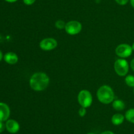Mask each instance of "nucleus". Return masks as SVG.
<instances>
[{"instance_id": "obj_1", "label": "nucleus", "mask_w": 134, "mask_h": 134, "mask_svg": "<svg viewBox=\"0 0 134 134\" xmlns=\"http://www.w3.org/2000/svg\"><path fill=\"white\" fill-rule=\"evenodd\" d=\"M49 77L44 72H35L30 79V87L36 91H41L46 89L49 85Z\"/></svg>"}, {"instance_id": "obj_2", "label": "nucleus", "mask_w": 134, "mask_h": 134, "mask_svg": "<svg viewBox=\"0 0 134 134\" xmlns=\"http://www.w3.org/2000/svg\"><path fill=\"white\" fill-rule=\"evenodd\" d=\"M96 95L99 102L105 105L113 102L115 98L113 90L111 87L107 85L101 86L97 91Z\"/></svg>"}, {"instance_id": "obj_3", "label": "nucleus", "mask_w": 134, "mask_h": 134, "mask_svg": "<svg viewBox=\"0 0 134 134\" xmlns=\"http://www.w3.org/2000/svg\"><path fill=\"white\" fill-rule=\"evenodd\" d=\"M77 100H78L79 103L82 107H85L86 109L91 106L92 104V95L89 91L83 89V90H81L78 94Z\"/></svg>"}, {"instance_id": "obj_4", "label": "nucleus", "mask_w": 134, "mask_h": 134, "mask_svg": "<svg viewBox=\"0 0 134 134\" xmlns=\"http://www.w3.org/2000/svg\"><path fill=\"white\" fill-rule=\"evenodd\" d=\"M114 69L119 76H124L129 71V64L124 59H119L114 64Z\"/></svg>"}, {"instance_id": "obj_5", "label": "nucleus", "mask_w": 134, "mask_h": 134, "mask_svg": "<svg viewBox=\"0 0 134 134\" xmlns=\"http://www.w3.org/2000/svg\"><path fill=\"white\" fill-rule=\"evenodd\" d=\"M65 30L69 35H76L82 30V24L77 20H71L66 23Z\"/></svg>"}, {"instance_id": "obj_6", "label": "nucleus", "mask_w": 134, "mask_h": 134, "mask_svg": "<svg viewBox=\"0 0 134 134\" xmlns=\"http://www.w3.org/2000/svg\"><path fill=\"white\" fill-rule=\"evenodd\" d=\"M132 51H133V49H132V46L126 43L119 45L115 49V53L116 55L122 59L127 58L130 56L132 54Z\"/></svg>"}, {"instance_id": "obj_7", "label": "nucleus", "mask_w": 134, "mask_h": 134, "mask_svg": "<svg viewBox=\"0 0 134 134\" xmlns=\"http://www.w3.org/2000/svg\"><path fill=\"white\" fill-rule=\"evenodd\" d=\"M57 46V41L52 38H44L39 43V47L43 51H51L54 49Z\"/></svg>"}, {"instance_id": "obj_8", "label": "nucleus", "mask_w": 134, "mask_h": 134, "mask_svg": "<svg viewBox=\"0 0 134 134\" xmlns=\"http://www.w3.org/2000/svg\"><path fill=\"white\" fill-rule=\"evenodd\" d=\"M10 108L7 104L0 102V121L5 122L9 119L10 116Z\"/></svg>"}, {"instance_id": "obj_9", "label": "nucleus", "mask_w": 134, "mask_h": 134, "mask_svg": "<svg viewBox=\"0 0 134 134\" xmlns=\"http://www.w3.org/2000/svg\"><path fill=\"white\" fill-rule=\"evenodd\" d=\"M6 130L10 133H16L20 130V125L18 122L13 119L7 120L5 123Z\"/></svg>"}, {"instance_id": "obj_10", "label": "nucleus", "mask_w": 134, "mask_h": 134, "mask_svg": "<svg viewBox=\"0 0 134 134\" xmlns=\"http://www.w3.org/2000/svg\"><path fill=\"white\" fill-rule=\"evenodd\" d=\"M4 60L9 64H14L18 62V56L15 53L8 52L3 56Z\"/></svg>"}, {"instance_id": "obj_11", "label": "nucleus", "mask_w": 134, "mask_h": 134, "mask_svg": "<svg viewBox=\"0 0 134 134\" xmlns=\"http://www.w3.org/2000/svg\"><path fill=\"white\" fill-rule=\"evenodd\" d=\"M124 118H125V116L124 115L117 113V114H115L113 116L112 118H111V122H112L113 124L115 125V126H119L123 123Z\"/></svg>"}, {"instance_id": "obj_12", "label": "nucleus", "mask_w": 134, "mask_h": 134, "mask_svg": "<svg viewBox=\"0 0 134 134\" xmlns=\"http://www.w3.org/2000/svg\"><path fill=\"white\" fill-rule=\"evenodd\" d=\"M112 106L114 109L118 111H120V110H123L125 108V103L123 101L120 99H116L113 101Z\"/></svg>"}, {"instance_id": "obj_13", "label": "nucleus", "mask_w": 134, "mask_h": 134, "mask_svg": "<svg viewBox=\"0 0 134 134\" xmlns=\"http://www.w3.org/2000/svg\"><path fill=\"white\" fill-rule=\"evenodd\" d=\"M125 118L128 122L134 123V109H130L126 112Z\"/></svg>"}, {"instance_id": "obj_14", "label": "nucleus", "mask_w": 134, "mask_h": 134, "mask_svg": "<svg viewBox=\"0 0 134 134\" xmlns=\"http://www.w3.org/2000/svg\"><path fill=\"white\" fill-rule=\"evenodd\" d=\"M125 83L129 87H134V76L128 75L125 78Z\"/></svg>"}, {"instance_id": "obj_15", "label": "nucleus", "mask_w": 134, "mask_h": 134, "mask_svg": "<svg viewBox=\"0 0 134 134\" xmlns=\"http://www.w3.org/2000/svg\"><path fill=\"white\" fill-rule=\"evenodd\" d=\"M65 24H66V23H65V22L63 21L62 20H57L55 22V26H56V28L60 29V30L63 28H65Z\"/></svg>"}, {"instance_id": "obj_16", "label": "nucleus", "mask_w": 134, "mask_h": 134, "mask_svg": "<svg viewBox=\"0 0 134 134\" xmlns=\"http://www.w3.org/2000/svg\"><path fill=\"white\" fill-rule=\"evenodd\" d=\"M86 108L82 107V106H81V108H80V109L79 110V116L81 117H83L86 115Z\"/></svg>"}, {"instance_id": "obj_17", "label": "nucleus", "mask_w": 134, "mask_h": 134, "mask_svg": "<svg viewBox=\"0 0 134 134\" xmlns=\"http://www.w3.org/2000/svg\"><path fill=\"white\" fill-rule=\"evenodd\" d=\"M130 0H115L116 3L120 5H125L128 3Z\"/></svg>"}, {"instance_id": "obj_18", "label": "nucleus", "mask_w": 134, "mask_h": 134, "mask_svg": "<svg viewBox=\"0 0 134 134\" xmlns=\"http://www.w3.org/2000/svg\"><path fill=\"white\" fill-rule=\"evenodd\" d=\"M36 0H23V2L26 5H31L35 2Z\"/></svg>"}, {"instance_id": "obj_19", "label": "nucleus", "mask_w": 134, "mask_h": 134, "mask_svg": "<svg viewBox=\"0 0 134 134\" xmlns=\"http://www.w3.org/2000/svg\"><path fill=\"white\" fill-rule=\"evenodd\" d=\"M5 129H6L5 124L3 123V122L0 121V133H2L5 130Z\"/></svg>"}, {"instance_id": "obj_20", "label": "nucleus", "mask_w": 134, "mask_h": 134, "mask_svg": "<svg viewBox=\"0 0 134 134\" xmlns=\"http://www.w3.org/2000/svg\"><path fill=\"white\" fill-rule=\"evenodd\" d=\"M130 67L132 68V70L133 71H134V58L131 60V63H130Z\"/></svg>"}, {"instance_id": "obj_21", "label": "nucleus", "mask_w": 134, "mask_h": 134, "mask_svg": "<svg viewBox=\"0 0 134 134\" xmlns=\"http://www.w3.org/2000/svg\"><path fill=\"white\" fill-rule=\"evenodd\" d=\"M101 134H115V133H114L113 131H103V132H102Z\"/></svg>"}, {"instance_id": "obj_22", "label": "nucleus", "mask_w": 134, "mask_h": 134, "mask_svg": "<svg viewBox=\"0 0 134 134\" xmlns=\"http://www.w3.org/2000/svg\"><path fill=\"white\" fill-rule=\"evenodd\" d=\"M5 1L8 3H14L16 2V1H18V0H5Z\"/></svg>"}, {"instance_id": "obj_23", "label": "nucleus", "mask_w": 134, "mask_h": 134, "mask_svg": "<svg viewBox=\"0 0 134 134\" xmlns=\"http://www.w3.org/2000/svg\"><path fill=\"white\" fill-rule=\"evenodd\" d=\"M3 58V55L2 52H1V51H0V61H1V60H2Z\"/></svg>"}, {"instance_id": "obj_24", "label": "nucleus", "mask_w": 134, "mask_h": 134, "mask_svg": "<svg viewBox=\"0 0 134 134\" xmlns=\"http://www.w3.org/2000/svg\"><path fill=\"white\" fill-rule=\"evenodd\" d=\"M130 4L132 7L134 8V0H130Z\"/></svg>"}, {"instance_id": "obj_25", "label": "nucleus", "mask_w": 134, "mask_h": 134, "mask_svg": "<svg viewBox=\"0 0 134 134\" xmlns=\"http://www.w3.org/2000/svg\"><path fill=\"white\" fill-rule=\"evenodd\" d=\"M132 49H133V51H134V43H133V44H132Z\"/></svg>"}, {"instance_id": "obj_26", "label": "nucleus", "mask_w": 134, "mask_h": 134, "mask_svg": "<svg viewBox=\"0 0 134 134\" xmlns=\"http://www.w3.org/2000/svg\"><path fill=\"white\" fill-rule=\"evenodd\" d=\"M87 134H94V133H88Z\"/></svg>"}, {"instance_id": "obj_27", "label": "nucleus", "mask_w": 134, "mask_h": 134, "mask_svg": "<svg viewBox=\"0 0 134 134\" xmlns=\"http://www.w3.org/2000/svg\"><path fill=\"white\" fill-rule=\"evenodd\" d=\"M133 93H134V88H133Z\"/></svg>"}]
</instances>
